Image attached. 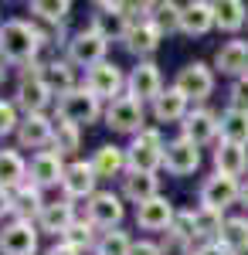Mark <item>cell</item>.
Instances as JSON below:
<instances>
[{
	"instance_id": "cell-1",
	"label": "cell",
	"mask_w": 248,
	"mask_h": 255,
	"mask_svg": "<svg viewBox=\"0 0 248 255\" xmlns=\"http://www.w3.org/2000/svg\"><path fill=\"white\" fill-rule=\"evenodd\" d=\"M44 48L41 31L31 20H3L0 24V58L10 61V65H38V51Z\"/></svg>"
},
{
	"instance_id": "cell-2",
	"label": "cell",
	"mask_w": 248,
	"mask_h": 255,
	"mask_svg": "<svg viewBox=\"0 0 248 255\" xmlns=\"http://www.w3.org/2000/svg\"><path fill=\"white\" fill-rule=\"evenodd\" d=\"M163 157H167V143H163V136H160V129H143V133H136L133 143L126 146L129 170L156 174V170L163 167Z\"/></svg>"
},
{
	"instance_id": "cell-3",
	"label": "cell",
	"mask_w": 248,
	"mask_h": 255,
	"mask_svg": "<svg viewBox=\"0 0 248 255\" xmlns=\"http://www.w3.org/2000/svg\"><path fill=\"white\" fill-rule=\"evenodd\" d=\"M58 119L61 123H72V126H89V123H96L102 116V106H99V99L82 85V89H72V92H65V96H58Z\"/></svg>"
},
{
	"instance_id": "cell-4",
	"label": "cell",
	"mask_w": 248,
	"mask_h": 255,
	"mask_svg": "<svg viewBox=\"0 0 248 255\" xmlns=\"http://www.w3.org/2000/svg\"><path fill=\"white\" fill-rule=\"evenodd\" d=\"M106 48H109V41L89 24V27H82L68 38V61L82 65V68H96V65L106 61Z\"/></svg>"
},
{
	"instance_id": "cell-5",
	"label": "cell",
	"mask_w": 248,
	"mask_h": 255,
	"mask_svg": "<svg viewBox=\"0 0 248 255\" xmlns=\"http://www.w3.org/2000/svg\"><path fill=\"white\" fill-rule=\"evenodd\" d=\"M143 119H146V113H143V102L133 96H119L116 102H109L106 106V126L113 129V133H143L146 126H143Z\"/></svg>"
},
{
	"instance_id": "cell-6",
	"label": "cell",
	"mask_w": 248,
	"mask_h": 255,
	"mask_svg": "<svg viewBox=\"0 0 248 255\" xmlns=\"http://www.w3.org/2000/svg\"><path fill=\"white\" fill-rule=\"evenodd\" d=\"M14 96H17V99H14V106L24 109V116H38V113H44V109L51 106L55 92L48 89V82H44L41 72H24Z\"/></svg>"
},
{
	"instance_id": "cell-7",
	"label": "cell",
	"mask_w": 248,
	"mask_h": 255,
	"mask_svg": "<svg viewBox=\"0 0 248 255\" xmlns=\"http://www.w3.org/2000/svg\"><path fill=\"white\" fill-rule=\"evenodd\" d=\"M85 89H89L99 102H102V99H106V102H116L119 92L126 89V75H123V68H119V65L102 61V65H96V68H89V72H85Z\"/></svg>"
},
{
	"instance_id": "cell-8",
	"label": "cell",
	"mask_w": 248,
	"mask_h": 255,
	"mask_svg": "<svg viewBox=\"0 0 248 255\" xmlns=\"http://www.w3.org/2000/svg\"><path fill=\"white\" fill-rule=\"evenodd\" d=\"M180 92L194 102H204V99L214 92V72H211L204 61H191V65H184L180 72H177V82H173Z\"/></svg>"
},
{
	"instance_id": "cell-9",
	"label": "cell",
	"mask_w": 248,
	"mask_h": 255,
	"mask_svg": "<svg viewBox=\"0 0 248 255\" xmlns=\"http://www.w3.org/2000/svg\"><path fill=\"white\" fill-rule=\"evenodd\" d=\"M38 252V225L10 221L0 232V255H34Z\"/></svg>"
},
{
	"instance_id": "cell-10",
	"label": "cell",
	"mask_w": 248,
	"mask_h": 255,
	"mask_svg": "<svg viewBox=\"0 0 248 255\" xmlns=\"http://www.w3.org/2000/svg\"><path fill=\"white\" fill-rule=\"evenodd\" d=\"M160 92H163V79H160V68L153 61H139L126 75V96L139 99V102H153Z\"/></svg>"
},
{
	"instance_id": "cell-11",
	"label": "cell",
	"mask_w": 248,
	"mask_h": 255,
	"mask_svg": "<svg viewBox=\"0 0 248 255\" xmlns=\"http://www.w3.org/2000/svg\"><path fill=\"white\" fill-rule=\"evenodd\" d=\"M238 197H242V184H238L235 177L211 174L208 180L201 184V204H204V208H218V211H225V208H231Z\"/></svg>"
},
{
	"instance_id": "cell-12",
	"label": "cell",
	"mask_w": 248,
	"mask_h": 255,
	"mask_svg": "<svg viewBox=\"0 0 248 255\" xmlns=\"http://www.w3.org/2000/svg\"><path fill=\"white\" fill-rule=\"evenodd\" d=\"M123 215H126V208H123V197L113 194V191H99L96 197H89V221H92L96 228H106V232H113V228H119Z\"/></svg>"
},
{
	"instance_id": "cell-13",
	"label": "cell",
	"mask_w": 248,
	"mask_h": 255,
	"mask_svg": "<svg viewBox=\"0 0 248 255\" xmlns=\"http://www.w3.org/2000/svg\"><path fill=\"white\" fill-rule=\"evenodd\" d=\"M17 143L20 150H44L48 143H55V123L44 116V113H38V116H24L17 126Z\"/></svg>"
},
{
	"instance_id": "cell-14",
	"label": "cell",
	"mask_w": 248,
	"mask_h": 255,
	"mask_svg": "<svg viewBox=\"0 0 248 255\" xmlns=\"http://www.w3.org/2000/svg\"><path fill=\"white\" fill-rule=\"evenodd\" d=\"M163 167L170 170L173 177H187L201 167V146H194L191 139L177 136L167 143V157H163Z\"/></svg>"
},
{
	"instance_id": "cell-15",
	"label": "cell",
	"mask_w": 248,
	"mask_h": 255,
	"mask_svg": "<svg viewBox=\"0 0 248 255\" xmlns=\"http://www.w3.org/2000/svg\"><path fill=\"white\" fill-rule=\"evenodd\" d=\"M173 218H177V211H173V204L163 194L136 208V225H139L143 232H170Z\"/></svg>"
},
{
	"instance_id": "cell-16",
	"label": "cell",
	"mask_w": 248,
	"mask_h": 255,
	"mask_svg": "<svg viewBox=\"0 0 248 255\" xmlns=\"http://www.w3.org/2000/svg\"><path fill=\"white\" fill-rule=\"evenodd\" d=\"M96 170H92V163L89 160H75V163H68V170H65V180H61V187H65V197L68 201H75V197H96Z\"/></svg>"
},
{
	"instance_id": "cell-17",
	"label": "cell",
	"mask_w": 248,
	"mask_h": 255,
	"mask_svg": "<svg viewBox=\"0 0 248 255\" xmlns=\"http://www.w3.org/2000/svg\"><path fill=\"white\" fill-rule=\"evenodd\" d=\"M180 136L191 139L194 146H208L211 139L221 133V126H218V116L211 113V109H194V113H187V119L180 123Z\"/></svg>"
},
{
	"instance_id": "cell-18",
	"label": "cell",
	"mask_w": 248,
	"mask_h": 255,
	"mask_svg": "<svg viewBox=\"0 0 248 255\" xmlns=\"http://www.w3.org/2000/svg\"><path fill=\"white\" fill-rule=\"evenodd\" d=\"M65 163H61V153L58 150H41L31 160V184L38 187H51V184H61L65 180Z\"/></svg>"
},
{
	"instance_id": "cell-19",
	"label": "cell",
	"mask_w": 248,
	"mask_h": 255,
	"mask_svg": "<svg viewBox=\"0 0 248 255\" xmlns=\"http://www.w3.org/2000/svg\"><path fill=\"white\" fill-rule=\"evenodd\" d=\"M123 197L133 201L136 208L146 204V201H153V197H160V180H156V174L126 170V174H123Z\"/></svg>"
},
{
	"instance_id": "cell-20",
	"label": "cell",
	"mask_w": 248,
	"mask_h": 255,
	"mask_svg": "<svg viewBox=\"0 0 248 255\" xmlns=\"http://www.w3.org/2000/svg\"><path fill=\"white\" fill-rule=\"evenodd\" d=\"M211 27H214V3H208V0L184 3V10H180V31H184V34L204 38Z\"/></svg>"
},
{
	"instance_id": "cell-21",
	"label": "cell",
	"mask_w": 248,
	"mask_h": 255,
	"mask_svg": "<svg viewBox=\"0 0 248 255\" xmlns=\"http://www.w3.org/2000/svg\"><path fill=\"white\" fill-rule=\"evenodd\" d=\"M75 208H72V201L65 197V201H55V204H44V211L38 215V232H48V235H61L75 225Z\"/></svg>"
},
{
	"instance_id": "cell-22",
	"label": "cell",
	"mask_w": 248,
	"mask_h": 255,
	"mask_svg": "<svg viewBox=\"0 0 248 255\" xmlns=\"http://www.w3.org/2000/svg\"><path fill=\"white\" fill-rule=\"evenodd\" d=\"M160 41H163V31L153 24V20H143V24H133L129 27V34H126V51L129 55H136V58H146V55H153L156 48H160Z\"/></svg>"
},
{
	"instance_id": "cell-23",
	"label": "cell",
	"mask_w": 248,
	"mask_h": 255,
	"mask_svg": "<svg viewBox=\"0 0 248 255\" xmlns=\"http://www.w3.org/2000/svg\"><path fill=\"white\" fill-rule=\"evenodd\" d=\"M214 167H218V174L238 180L242 174H248V146H238V143L221 139L218 150H214Z\"/></svg>"
},
{
	"instance_id": "cell-24",
	"label": "cell",
	"mask_w": 248,
	"mask_h": 255,
	"mask_svg": "<svg viewBox=\"0 0 248 255\" xmlns=\"http://www.w3.org/2000/svg\"><path fill=\"white\" fill-rule=\"evenodd\" d=\"M92 163V170H96L99 180H109V177H123L129 170V160H126V150L123 146H113V143H106V146H99L96 157L89 160Z\"/></svg>"
},
{
	"instance_id": "cell-25",
	"label": "cell",
	"mask_w": 248,
	"mask_h": 255,
	"mask_svg": "<svg viewBox=\"0 0 248 255\" xmlns=\"http://www.w3.org/2000/svg\"><path fill=\"white\" fill-rule=\"evenodd\" d=\"M214 68H218L221 75H235V79L248 75V44L245 41H228V44H221L218 55H214Z\"/></svg>"
},
{
	"instance_id": "cell-26",
	"label": "cell",
	"mask_w": 248,
	"mask_h": 255,
	"mask_svg": "<svg viewBox=\"0 0 248 255\" xmlns=\"http://www.w3.org/2000/svg\"><path fill=\"white\" fill-rule=\"evenodd\" d=\"M187 102L191 99L184 96L177 85L173 89H163L160 96L153 99V116H156V123H177V119L184 123L187 119Z\"/></svg>"
},
{
	"instance_id": "cell-27",
	"label": "cell",
	"mask_w": 248,
	"mask_h": 255,
	"mask_svg": "<svg viewBox=\"0 0 248 255\" xmlns=\"http://www.w3.org/2000/svg\"><path fill=\"white\" fill-rule=\"evenodd\" d=\"M99 10H102V14L92 17V27H96L106 41H126V34H129V27H133V24L123 17V14H116V3L102 0V3H99Z\"/></svg>"
},
{
	"instance_id": "cell-28",
	"label": "cell",
	"mask_w": 248,
	"mask_h": 255,
	"mask_svg": "<svg viewBox=\"0 0 248 255\" xmlns=\"http://www.w3.org/2000/svg\"><path fill=\"white\" fill-rule=\"evenodd\" d=\"M27 184V163L17 150H0V187L3 191H17Z\"/></svg>"
},
{
	"instance_id": "cell-29",
	"label": "cell",
	"mask_w": 248,
	"mask_h": 255,
	"mask_svg": "<svg viewBox=\"0 0 248 255\" xmlns=\"http://www.w3.org/2000/svg\"><path fill=\"white\" fill-rule=\"evenodd\" d=\"M218 126H221V139L228 143H238V146H248V113L245 109H225L218 116Z\"/></svg>"
},
{
	"instance_id": "cell-30",
	"label": "cell",
	"mask_w": 248,
	"mask_h": 255,
	"mask_svg": "<svg viewBox=\"0 0 248 255\" xmlns=\"http://www.w3.org/2000/svg\"><path fill=\"white\" fill-rule=\"evenodd\" d=\"M41 211H44V197H41L38 184L27 180L24 187L14 191V215H17V221H31V218H38Z\"/></svg>"
},
{
	"instance_id": "cell-31",
	"label": "cell",
	"mask_w": 248,
	"mask_h": 255,
	"mask_svg": "<svg viewBox=\"0 0 248 255\" xmlns=\"http://www.w3.org/2000/svg\"><path fill=\"white\" fill-rule=\"evenodd\" d=\"M245 20H248V7L242 0H221V3H214V27L235 34L238 27H245Z\"/></svg>"
},
{
	"instance_id": "cell-32",
	"label": "cell",
	"mask_w": 248,
	"mask_h": 255,
	"mask_svg": "<svg viewBox=\"0 0 248 255\" xmlns=\"http://www.w3.org/2000/svg\"><path fill=\"white\" fill-rule=\"evenodd\" d=\"M225 211H218V208H197L194 211V228H197V238H204V242H218L221 232H225Z\"/></svg>"
},
{
	"instance_id": "cell-33",
	"label": "cell",
	"mask_w": 248,
	"mask_h": 255,
	"mask_svg": "<svg viewBox=\"0 0 248 255\" xmlns=\"http://www.w3.org/2000/svg\"><path fill=\"white\" fill-rule=\"evenodd\" d=\"M41 75H44V82H48V89L51 92H58V96H65V92H72V89H78L75 85V75H72V61H48L44 68H41Z\"/></svg>"
},
{
	"instance_id": "cell-34",
	"label": "cell",
	"mask_w": 248,
	"mask_h": 255,
	"mask_svg": "<svg viewBox=\"0 0 248 255\" xmlns=\"http://www.w3.org/2000/svg\"><path fill=\"white\" fill-rule=\"evenodd\" d=\"M218 242L225 249H231L235 255H248V218H228Z\"/></svg>"
},
{
	"instance_id": "cell-35",
	"label": "cell",
	"mask_w": 248,
	"mask_h": 255,
	"mask_svg": "<svg viewBox=\"0 0 248 255\" xmlns=\"http://www.w3.org/2000/svg\"><path fill=\"white\" fill-rule=\"evenodd\" d=\"M129 252H133V238L126 232H119V228L102 232V238L96 245V255H129Z\"/></svg>"
},
{
	"instance_id": "cell-36",
	"label": "cell",
	"mask_w": 248,
	"mask_h": 255,
	"mask_svg": "<svg viewBox=\"0 0 248 255\" xmlns=\"http://www.w3.org/2000/svg\"><path fill=\"white\" fill-rule=\"evenodd\" d=\"M31 14H38L41 20H51V24H61V20L72 14V3L68 0H34L31 3Z\"/></svg>"
},
{
	"instance_id": "cell-37",
	"label": "cell",
	"mask_w": 248,
	"mask_h": 255,
	"mask_svg": "<svg viewBox=\"0 0 248 255\" xmlns=\"http://www.w3.org/2000/svg\"><path fill=\"white\" fill-rule=\"evenodd\" d=\"M180 10H184V7H177V3H153L150 20L160 31H180Z\"/></svg>"
},
{
	"instance_id": "cell-38",
	"label": "cell",
	"mask_w": 248,
	"mask_h": 255,
	"mask_svg": "<svg viewBox=\"0 0 248 255\" xmlns=\"http://www.w3.org/2000/svg\"><path fill=\"white\" fill-rule=\"evenodd\" d=\"M78 146H82V129L72 126V123H61V119H58V126H55V150H58V153H75Z\"/></svg>"
},
{
	"instance_id": "cell-39",
	"label": "cell",
	"mask_w": 248,
	"mask_h": 255,
	"mask_svg": "<svg viewBox=\"0 0 248 255\" xmlns=\"http://www.w3.org/2000/svg\"><path fill=\"white\" fill-rule=\"evenodd\" d=\"M65 242L75 245L78 252L89 249V245H99V242H96V225H92V221H75V225L65 232Z\"/></svg>"
},
{
	"instance_id": "cell-40",
	"label": "cell",
	"mask_w": 248,
	"mask_h": 255,
	"mask_svg": "<svg viewBox=\"0 0 248 255\" xmlns=\"http://www.w3.org/2000/svg\"><path fill=\"white\" fill-rule=\"evenodd\" d=\"M170 235H177V238H184V242H191V245H194V238H197L194 211H177V218H173V225H170Z\"/></svg>"
},
{
	"instance_id": "cell-41",
	"label": "cell",
	"mask_w": 248,
	"mask_h": 255,
	"mask_svg": "<svg viewBox=\"0 0 248 255\" xmlns=\"http://www.w3.org/2000/svg\"><path fill=\"white\" fill-rule=\"evenodd\" d=\"M20 119H17V106L14 102H7V99H0V136H10V133H17Z\"/></svg>"
},
{
	"instance_id": "cell-42",
	"label": "cell",
	"mask_w": 248,
	"mask_h": 255,
	"mask_svg": "<svg viewBox=\"0 0 248 255\" xmlns=\"http://www.w3.org/2000/svg\"><path fill=\"white\" fill-rule=\"evenodd\" d=\"M228 99H231V109H245L248 113V75H242V79L231 82Z\"/></svg>"
},
{
	"instance_id": "cell-43",
	"label": "cell",
	"mask_w": 248,
	"mask_h": 255,
	"mask_svg": "<svg viewBox=\"0 0 248 255\" xmlns=\"http://www.w3.org/2000/svg\"><path fill=\"white\" fill-rule=\"evenodd\" d=\"M160 255H191V242H184V238H177V235L167 232L163 245H160Z\"/></svg>"
},
{
	"instance_id": "cell-44",
	"label": "cell",
	"mask_w": 248,
	"mask_h": 255,
	"mask_svg": "<svg viewBox=\"0 0 248 255\" xmlns=\"http://www.w3.org/2000/svg\"><path fill=\"white\" fill-rule=\"evenodd\" d=\"M129 255H160V245L156 242H146V238H139V242H133V252Z\"/></svg>"
},
{
	"instance_id": "cell-45",
	"label": "cell",
	"mask_w": 248,
	"mask_h": 255,
	"mask_svg": "<svg viewBox=\"0 0 248 255\" xmlns=\"http://www.w3.org/2000/svg\"><path fill=\"white\" fill-rule=\"evenodd\" d=\"M194 255H235V252H231V249H225L221 242H204V245H201Z\"/></svg>"
},
{
	"instance_id": "cell-46",
	"label": "cell",
	"mask_w": 248,
	"mask_h": 255,
	"mask_svg": "<svg viewBox=\"0 0 248 255\" xmlns=\"http://www.w3.org/2000/svg\"><path fill=\"white\" fill-rule=\"evenodd\" d=\"M3 215H14V194L0 187V218Z\"/></svg>"
},
{
	"instance_id": "cell-47",
	"label": "cell",
	"mask_w": 248,
	"mask_h": 255,
	"mask_svg": "<svg viewBox=\"0 0 248 255\" xmlns=\"http://www.w3.org/2000/svg\"><path fill=\"white\" fill-rule=\"evenodd\" d=\"M48 255H82V252H78L75 245H68V242L61 238V242H58V245H55V249H51V252H48Z\"/></svg>"
},
{
	"instance_id": "cell-48",
	"label": "cell",
	"mask_w": 248,
	"mask_h": 255,
	"mask_svg": "<svg viewBox=\"0 0 248 255\" xmlns=\"http://www.w3.org/2000/svg\"><path fill=\"white\" fill-rule=\"evenodd\" d=\"M238 201H242V204L248 208V180H242V197H238Z\"/></svg>"
},
{
	"instance_id": "cell-49",
	"label": "cell",
	"mask_w": 248,
	"mask_h": 255,
	"mask_svg": "<svg viewBox=\"0 0 248 255\" xmlns=\"http://www.w3.org/2000/svg\"><path fill=\"white\" fill-rule=\"evenodd\" d=\"M3 75H7V68H3V61H0V82H3Z\"/></svg>"
},
{
	"instance_id": "cell-50",
	"label": "cell",
	"mask_w": 248,
	"mask_h": 255,
	"mask_svg": "<svg viewBox=\"0 0 248 255\" xmlns=\"http://www.w3.org/2000/svg\"><path fill=\"white\" fill-rule=\"evenodd\" d=\"M0 61H3V58H0Z\"/></svg>"
}]
</instances>
